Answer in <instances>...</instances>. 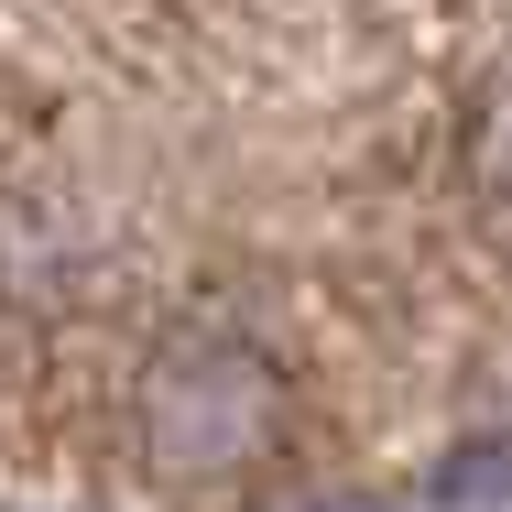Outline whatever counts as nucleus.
Here are the masks:
<instances>
[{"label":"nucleus","mask_w":512,"mask_h":512,"mask_svg":"<svg viewBox=\"0 0 512 512\" xmlns=\"http://www.w3.org/2000/svg\"><path fill=\"white\" fill-rule=\"evenodd\" d=\"M273 425H284V382L262 371V349H229V338H186L142 382V447L175 480H218V469L273 458Z\"/></svg>","instance_id":"1"}]
</instances>
